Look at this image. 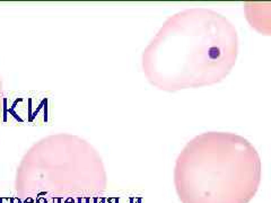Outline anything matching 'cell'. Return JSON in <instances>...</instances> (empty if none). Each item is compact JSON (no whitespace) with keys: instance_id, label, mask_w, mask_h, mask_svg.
Segmentation results:
<instances>
[{"instance_id":"obj_1","label":"cell","mask_w":271,"mask_h":203,"mask_svg":"<svg viewBox=\"0 0 271 203\" xmlns=\"http://www.w3.org/2000/svg\"><path fill=\"white\" fill-rule=\"evenodd\" d=\"M1 93L2 92H1V81H0V95H1Z\"/></svg>"}]
</instances>
